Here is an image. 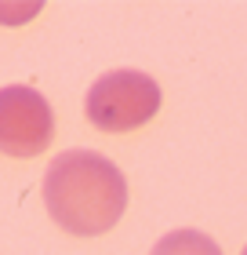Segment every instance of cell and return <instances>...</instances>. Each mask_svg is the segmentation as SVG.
<instances>
[{
    "mask_svg": "<svg viewBox=\"0 0 247 255\" xmlns=\"http://www.w3.org/2000/svg\"><path fill=\"white\" fill-rule=\"evenodd\" d=\"M44 204L66 234L98 237L120 223L127 208V179L109 157L66 149L44 171Z\"/></svg>",
    "mask_w": 247,
    "mask_h": 255,
    "instance_id": "1",
    "label": "cell"
},
{
    "mask_svg": "<svg viewBox=\"0 0 247 255\" xmlns=\"http://www.w3.org/2000/svg\"><path fill=\"white\" fill-rule=\"evenodd\" d=\"M160 110V84L142 69H109L87 88L84 113L98 131H135Z\"/></svg>",
    "mask_w": 247,
    "mask_h": 255,
    "instance_id": "2",
    "label": "cell"
},
{
    "mask_svg": "<svg viewBox=\"0 0 247 255\" xmlns=\"http://www.w3.org/2000/svg\"><path fill=\"white\" fill-rule=\"evenodd\" d=\"M55 138V113L37 88H0V153L37 157Z\"/></svg>",
    "mask_w": 247,
    "mask_h": 255,
    "instance_id": "3",
    "label": "cell"
},
{
    "mask_svg": "<svg viewBox=\"0 0 247 255\" xmlns=\"http://www.w3.org/2000/svg\"><path fill=\"white\" fill-rule=\"evenodd\" d=\"M149 255H222V248L200 230H171L153 245Z\"/></svg>",
    "mask_w": 247,
    "mask_h": 255,
    "instance_id": "4",
    "label": "cell"
},
{
    "mask_svg": "<svg viewBox=\"0 0 247 255\" xmlns=\"http://www.w3.org/2000/svg\"><path fill=\"white\" fill-rule=\"evenodd\" d=\"M240 255H247V245H244V252H240Z\"/></svg>",
    "mask_w": 247,
    "mask_h": 255,
    "instance_id": "5",
    "label": "cell"
}]
</instances>
